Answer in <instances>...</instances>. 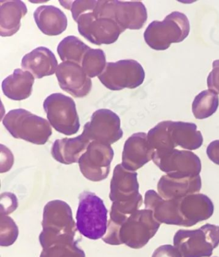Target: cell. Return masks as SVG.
Listing matches in <instances>:
<instances>
[{
	"label": "cell",
	"instance_id": "obj_1",
	"mask_svg": "<svg viewBox=\"0 0 219 257\" xmlns=\"http://www.w3.org/2000/svg\"><path fill=\"white\" fill-rule=\"evenodd\" d=\"M139 187L137 173L117 165L111 180L110 198L113 204L108 224L119 226L139 210L143 203Z\"/></svg>",
	"mask_w": 219,
	"mask_h": 257
},
{
	"label": "cell",
	"instance_id": "obj_2",
	"mask_svg": "<svg viewBox=\"0 0 219 257\" xmlns=\"http://www.w3.org/2000/svg\"><path fill=\"white\" fill-rule=\"evenodd\" d=\"M161 226L151 210H138L131 214L120 226L107 228L102 238L110 245L126 244L133 249L144 247L158 232Z\"/></svg>",
	"mask_w": 219,
	"mask_h": 257
},
{
	"label": "cell",
	"instance_id": "obj_3",
	"mask_svg": "<svg viewBox=\"0 0 219 257\" xmlns=\"http://www.w3.org/2000/svg\"><path fill=\"white\" fill-rule=\"evenodd\" d=\"M42 226L39 239L43 249L55 243L75 240L77 224L72 210L66 202H48L44 208Z\"/></svg>",
	"mask_w": 219,
	"mask_h": 257
},
{
	"label": "cell",
	"instance_id": "obj_4",
	"mask_svg": "<svg viewBox=\"0 0 219 257\" xmlns=\"http://www.w3.org/2000/svg\"><path fill=\"white\" fill-rule=\"evenodd\" d=\"M2 122L15 139L36 145L45 144L52 135L49 121L24 109L11 110Z\"/></svg>",
	"mask_w": 219,
	"mask_h": 257
},
{
	"label": "cell",
	"instance_id": "obj_5",
	"mask_svg": "<svg viewBox=\"0 0 219 257\" xmlns=\"http://www.w3.org/2000/svg\"><path fill=\"white\" fill-rule=\"evenodd\" d=\"M190 25L187 16L175 11L162 22L154 21L144 32V40L152 49L163 51L172 43H181L190 34Z\"/></svg>",
	"mask_w": 219,
	"mask_h": 257
},
{
	"label": "cell",
	"instance_id": "obj_6",
	"mask_svg": "<svg viewBox=\"0 0 219 257\" xmlns=\"http://www.w3.org/2000/svg\"><path fill=\"white\" fill-rule=\"evenodd\" d=\"M107 213L102 199L94 193H81L76 215L77 230L89 239L102 238L107 233Z\"/></svg>",
	"mask_w": 219,
	"mask_h": 257
},
{
	"label": "cell",
	"instance_id": "obj_7",
	"mask_svg": "<svg viewBox=\"0 0 219 257\" xmlns=\"http://www.w3.org/2000/svg\"><path fill=\"white\" fill-rule=\"evenodd\" d=\"M174 245L183 257H209L219 245V226L206 224L193 230L179 229Z\"/></svg>",
	"mask_w": 219,
	"mask_h": 257
},
{
	"label": "cell",
	"instance_id": "obj_8",
	"mask_svg": "<svg viewBox=\"0 0 219 257\" xmlns=\"http://www.w3.org/2000/svg\"><path fill=\"white\" fill-rule=\"evenodd\" d=\"M93 13L95 17L114 20L125 30L141 29L148 18L142 2L97 1Z\"/></svg>",
	"mask_w": 219,
	"mask_h": 257
},
{
	"label": "cell",
	"instance_id": "obj_9",
	"mask_svg": "<svg viewBox=\"0 0 219 257\" xmlns=\"http://www.w3.org/2000/svg\"><path fill=\"white\" fill-rule=\"evenodd\" d=\"M43 108L50 125L67 136L75 135L80 127L75 101L62 93H53L44 101Z\"/></svg>",
	"mask_w": 219,
	"mask_h": 257
},
{
	"label": "cell",
	"instance_id": "obj_10",
	"mask_svg": "<svg viewBox=\"0 0 219 257\" xmlns=\"http://www.w3.org/2000/svg\"><path fill=\"white\" fill-rule=\"evenodd\" d=\"M145 77V70L141 64L133 59H125L107 63L98 79L110 90L120 91L138 88L143 84Z\"/></svg>",
	"mask_w": 219,
	"mask_h": 257
},
{
	"label": "cell",
	"instance_id": "obj_11",
	"mask_svg": "<svg viewBox=\"0 0 219 257\" xmlns=\"http://www.w3.org/2000/svg\"><path fill=\"white\" fill-rule=\"evenodd\" d=\"M154 164L167 175L174 178H192L199 176L202 165L200 158L191 151L173 150L154 153Z\"/></svg>",
	"mask_w": 219,
	"mask_h": 257
},
{
	"label": "cell",
	"instance_id": "obj_12",
	"mask_svg": "<svg viewBox=\"0 0 219 257\" xmlns=\"http://www.w3.org/2000/svg\"><path fill=\"white\" fill-rule=\"evenodd\" d=\"M93 12L80 16L76 22L80 35L96 45H111L116 42L126 30L110 18L95 17Z\"/></svg>",
	"mask_w": 219,
	"mask_h": 257
},
{
	"label": "cell",
	"instance_id": "obj_13",
	"mask_svg": "<svg viewBox=\"0 0 219 257\" xmlns=\"http://www.w3.org/2000/svg\"><path fill=\"white\" fill-rule=\"evenodd\" d=\"M121 123V118L112 110H96L92 114L91 121L84 125L82 135L91 142L110 146L123 137Z\"/></svg>",
	"mask_w": 219,
	"mask_h": 257
},
{
	"label": "cell",
	"instance_id": "obj_14",
	"mask_svg": "<svg viewBox=\"0 0 219 257\" xmlns=\"http://www.w3.org/2000/svg\"><path fill=\"white\" fill-rule=\"evenodd\" d=\"M114 151L110 145L91 142L78 161L82 175L87 180L98 182L109 175Z\"/></svg>",
	"mask_w": 219,
	"mask_h": 257
},
{
	"label": "cell",
	"instance_id": "obj_15",
	"mask_svg": "<svg viewBox=\"0 0 219 257\" xmlns=\"http://www.w3.org/2000/svg\"><path fill=\"white\" fill-rule=\"evenodd\" d=\"M203 144V137L195 123L184 121H163L164 152L180 148L186 150L198 149Z\"/></svg>",
	"mask_w": 219,
	"mask_h": 257
},
{
	"label": "cell",
	"instance_id": "obj_16",
	"mask_svg": "<svg viewBox=\"0 0 219 257\" xmlns=\"http://www.w3.org/2000/svg\"><path fill=\"white\" fill-rule=\"evenodd\" d=\"M60 88L75 98H83L91 90L92 82L81 65L73 62H63L55 72Z\"/></svg>",
	"mask_w": 219,
	"mask_h": 257
},
{
	"label": "cell",
	"instance_id": "obj_17",
	"mask_svg": "<svg viewBox=\"0 0 219 257\" xmlns=\"http://www.w3.org/2000/svg\"><path fill=\"white\" fill-rule=\"evenodd\" d=\"M154 153L146 133H135L124 144L121 164L128 171L135 172L153 160Z\"/></svg>",
	"mask_w": 219,
	"mask_h": 257
},
{
	"label": "cell",
	"instance_id": "obj_18",
	"mask_svg": "<svg viewBox=\"0 0 219 257\" xmlns=\"http://www.w3.org/2000/svg\"><path fill=\"white\" fill-rule=\"evenodd\" d=\"M179 210L183 226L191 227L209 219L213 214L214 205L206 195L197 193L180 199Z\"/></svg>",
	"mask_w": 219,
	"mask_h": 257
},
{
	"label": "cell",
	"instance_id": "obj_19",
	"mask_svg": "<svg viewBox=\"0 0 219 257\" xmlns=\"http://www.w3.org/2000/svg\"><path fill=\"white\" fill-rule=\"evenodd\" d=\"M179 201L180 199L163 198L154 190H149L145 194V209L153 211L154 218L160 223L183 226L179 210Z\"/></svg>",
	"mask_w": 219,
	"mask_h": 257
},
{
	"label": "cell",
	"instance_id": "obj_20",
	"mask_svg": "<svg viewBox=\"0 0 219 257\" xmlns=\"http://www.w3.org/2000/svg\"><path fill=\"white\" fill-rule=\"evenodd\" d=\"M201 187L200 175L192 178H174L167 174L161 177L159 181L158 191L163 198L172 200L197 194Z\"/></svg>",
	"mask_w": 219,
	"mask_h": 257
},
{
	"label": "cell",
	"instance_id": "obj_21",
	"mask_svg": "<svg viewBox=\"0 0 219 257\" xmlns=\"http://www.w3.org/2000/svg\"><path fill=\"white\" fill-rule=\"evenodd\" d=\"M58 66L54 53L44 47L32 50L25 55L22 61L23 70L31 73L36 79L54 75Z\"/></svg>",
	"mask_w": 219,
	"mask_h": 257
},
{
	"label": "cell",
	"instance_id": "obj_22",
	"mask_svg": "<svg viewBox=\"0 0 219 257\" xmlns=\"http://www.w3.org/2000/svg\"><path fill=\"white\" fill-rule=\"evenodd\" d=\"M37 26L45 35L56 36L68 27V19L61 9L53 6H41L34 13Z\"/></svg>",
	"mask_w": 219,
	"mask_h": 257
},
{
	"label": "cell",
	"instance_id": "obj_23",
	"mask_svg": "<svg viewBox=\"0 0 219 257\" xmlns=\"http://www.w3.org/2000/svg\"><path fill=\"white\" fill-rule=\"evenodd\" d=\"M91 142L84 135L56 140L53 144L51 153L57 162L65 165L78 163L83 154L86 152Z\"/></svg>",
	"mask_w": 219,
	"mask_h": 257
},
{
	"label": "cell",
	"instance_id": "obj_24",
	"mask_svg": "<svg viewBox=\"0 0 219 257\" xmlns=\"http://www.w3.org/2000/svg\"><path fill=\"white\" fill-rule=\"evenodd\" d=\"M35 77L31 73L16 69L12 75L2 82V91L9 99L20 101L29 98L32 95Z\"/></svg>",
	"mask_w": 219,
	"mask_h": 257
},
{
	"label": "cell",
	"instance_id": "obj_25",
	"mask_svg": "<svg viewBox=\"0 0 219 257\" xmlns=\"http://www.w3.org/2000/svg\"><path fill=\"white\" fill-rule=\"evenodd\" d=\"M28 9L20 0L0 2V35H15L21 27V20L27 15Z\"/></svg>",
	"mask_w": 219,
	"mask_h": 257
},
{
	"label": "cell",
	"instance_id": "obj_26",
	"mask_svg": "<svg viewBox=\"0 0 219 257\" xmlns=\"http://www.w3.org/2000/svg\"><path fill=\"white\" fill-rule=\"evenodd\" d=\"M91 48L74 36H67L57 47L60 59L63 62H73L81 65L83 57Z\"/></svg>",
	"mask_w": 219,
	"mask_h": 257
},
{
	"label": "cell",
	"instance_id": "obj_27",
	"mask_svg": "<svg viewBox=\"0 0 219 257\" xmlns=\"http://www.w3.org/2000/svg\"><path fill=\"white\" fill-rule=\"evenodd\" d=\"M219 98L215 91L206 89L195 96L192 103V112L195 118L202 120L213 115L218 109Z\"/></svg>",
	"mask_w": 219,
	"mask_h": 257
},
{
	"label": "cell",
	"instance_id": "obj_28",
	"mask_svg": "<svg viewBox=\"0 0 219 257\" xmlns=\"http://www.w3.org/2000/svg\"><path fill=\"white\" fill-rule=\"evenodd\" d=\"M107 63L104 52L101 49L89 50L83 57L81 66L89 78L99 77L104 71Z\"/></svg>",
	"mask_w": 219,
	"mask_h": 257
},
{
	"label": "cell",
	"instance_id": "obj_29",
	"mask_svg": "<svg viewBox=\"0 0 219 257\" xmlns=\"http://www.w3.org/2000/svg\"><path fill=\"white\" fill-rule=\"evenodd\" d=\"M39 257H86L77 240L55 243L43 249Z\"/></svg>",
	"mask_w": 219,
	"mask_h": 257
},
{
	"label": "cell",
	"instance_id": "obj_30",
	"mask_svg": "<svg viewBox=\"0 0 219 257\" xmlns=\"http://www.w3.org/2000/svg\"><path fill=\"white\" fill-rule=\"evenodd\" d=\"M18 228L12 218L6 215L1 214V233L0 245L1 246H9L13 245L18 237Z\"/></svg>",
	"mask_w": 219,
	"mask_h": 257
},
{
	"label": "cell",
	"instance_id": "obj_31",
	"mask_svg": "<svg viewBox=\"0 0 219 257\" xmlns=\"http://www.w3.org/2000/svg\"><path fill=\"white\" fill-rule=\"evenodd\" d=\"M97 1L87 0V1L60 2L64 8L70 9L73 20L77 22L78 18L85 13L93 12Z\"/></svg>",
	"mask_w": 219,
	"mask_h": 257
},
{
	"label": "cell",
	"instance_id": "obj_32",
	"mask_svg": "<svg viewBox=\"0 0 219 257\" xmlns=\"http://www.w3.org/2000/svg\"><path fill=\"white\" fill-rule=\"evenodd\" d=\"M207 85L209 89L219 95V59L212 64V70L207 77Z\"/></svg>",
	"mask_w": 219,
	"mask_h": 257
},
{
	"label": "cell",
	"instance_id": "obj_33",
	"mask_svg": "<svg viewBox=\"0 0 219 257\" xmlns=\"http://www.w3.org/2000/svg\"><path fill=\"white\" fill-rule=\"evenodd\" d=\"M152 257H183L174 245H163L154 251Z\"/></svg>",
	"mask_w": 219,
	"mask_h": 257
},
{
	"label": "cell",
	"instance_id": "obj_34",
	"mask_svg": "<svg viewBox=\"0 0 219 257\" xmlns=\"http://www.w3.org/2000/svg\"><path fill=\"white\" fill-rule=\"evenodd\" d=\"M206 154L212 162L219 165V141L212 142L209 144Z\"/></svg>",
	"mask_w": 219,
	"mask_h": 257
}]
</instances>
